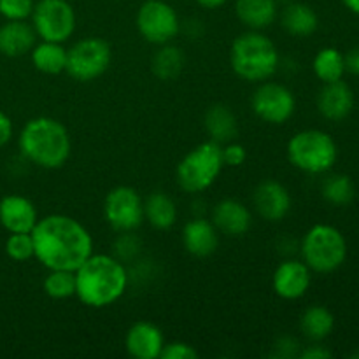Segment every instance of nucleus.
<instances>
[{
  "label": "nucleus",
  "instance_id": "nucleus-7",
  "mask_svg": "<svg viewBox=\"0 0 359 359\" xmlns=\"http://www.w3.org/2000/svg\"><path fill=\"white\" fill-rule=\"evenodd\" d=\"M337 144L323 130L298 132L287 144V158L291 163L307 174H325L335 165Z\"/></svg>",
  "mask_w": 359,
  "mask_h": 359
},
{
  "label": "nucleus",
  "instance_id": "nucleus-5",
  "mask_svg": "<svg viewBox=\"0 0 359 359\" xmlns=\"http://www.w3.org/2000/svg\"><path fill=\"white\" fill-rule=\"evenodd\" d=\"M305 265L318 273H332L347 258V242L339 228L332 224H316L305 233L302 242Z\"/></svg>",
  "mask_w": 359,
  "mask_h": 359
},
{
  "label": "nucleus",
  "instance_id": "nucleus-35",
  "mask_svg": "<svg viewBox=\"0 0 359 359\" xmlns=\"http://www.w3.org/2000/svg\"><path fill=\"white\" fill-rule=\"evenodd\" d=\"M11 137H13V121L9 116L0 111V149L9 142Z\"/></svg>",
  "mask_w": 359,
  "mask_h": 359
},
{
  "label": "nucleus",
  "instance_id": "nucleus-16",
  "mask_svg": "<svg viewBox=\"0 0 359 359\" xmlns=\"http://www.w3.org/2000/svg\"><path fill=\"white\" fill-rule=\"evenodd\" d=\"M126 351L132 358L137 359H156L160 358L165 347V339L161 330L156 325L147 321L135 323L128 330L125 339Z\"/></svg>",
  "mask_w": 359,
  "mask_h": 359
},
{
  "label": "nucleus",
  "instance_id": "nucleus-27",
  "mask_svg": "<svg viewBox=\"0 0 359 359\" xmlns=\"http://www.w3.org/2000/svg\"><path fill=\"white\" fill-rule=\"evenodd\" d=\"M312 67L318 79L323 83H335L346 74V58L337 48H325L316 55Z\"/></svg>",
  "mask_w": 359,
  "mask_h": 359
},
{
  "label": "nucleus",
  "instance_id": "nucleus-15",
  "mask_svg": "<svg viewBox=\"0 0 359 359\" xmlns=\"http://www.w3.org/2000/svg\"><path fill=\"white\" fill-rule=\"evenodd\" d=\"M273 291L284 300L302 298L311 287V269L305 262H284L277 266L273 273Z\"/></svg>",
  "mask_w": 359,
  "mask_h": 359
},
{
  "label": "nucleus",
  "instance_id": "nucleus-37",
  "mask_svg": "<svg viewBox=\"0 0 359 359\" xmlns=\"http://www.w3.org/2000/svg\"><path fill=\"white\" fill-rule=\"evenodd\" d=\"M344 58H346V72L359 76V48L351 49L347 55H344Z\"/></svg>",
  "mask_w": 359,
  "mask_h": 359
},
{
  "label": "nucleus",
  "instance_id": "nucleus-17",
  "mask_svg": "<svg viewBox=\"0 0 359 359\" xmlns=\"http://www.w3.org/2000/svg\"><path fill=\"white\" fill-rule=\"evenodd\" d=\"M354 107L353 90L342 79L326 83L318 97V109L330 121H342Z\"/></svg>",
  "mask_w": 359,
  "mask_h": 359
},
{
  "label": "nucleus",
  "instance_id": "nucleus-38",
  "mask_svg": "<svg viewBox=\"0 0 359 359\" xmlns=\"http://www.w3.org/2000/svg\"><path fill=\"white\" fill-rule=\"evenodd\" d=\"M202 7H207V9H216V7L223 6L226 0H196Z\"/></svg>",
  "mask_w": 359,
  "mask_h": 359
},
{
  "label": "nucleus",
  "instance_id": "nucleus-30",
  "mask_svg": "<svg viewBox=\"0 0 359 359\" xmlns=\"http://www.w3.org/2000/svg\"><path fill=\"white\" fill-rule=\"evenodd\" d=\"M44 293L55 300H63L76 294V272L70 270H49L44 279Z\"/></svg>",
  "mask_w": 359,
  "mask_h": 359
},
{
  "label": "nucleus",
  "instance_id": "nucleus-10",
  "mask_svg": "<svg viewBox=\"0 0 359 359\" xmlns=\"http://www.w3.org/2000/svg\"><path fill=\"white\" fill-rule=\"evenodd\" d=\"M137 28L147 42L163 46L177 35V13L163 0H147L137 13Z\"/></svg>",
  "mask_w": 359,
  "mask_h": 359
},
{
  "label": "nucleus",
  "instance_id": "nucleus-36",
  "mask_svg": "<svg viewBox=\"0 0 359 359\" xmlns=\"http://www.w3.org/2000/svg\"><path fill=\"white\" fill-rule=\"evenodd\" d=\"M332 356L333 354L323 346H311L300 353V358H304V359H328Z\"/></svg>",
  "mask_w": 359,
  "mask_h": 359
},
{
  "label": "nucleus",
  "instance_id": "nucleus-25",
  "mask_svg": "<svg viewBox=\"0 0 359 359\" xmlns=\"http://www.w3.org/2000/svg\"><path fill=\"white\" fill-rule=\"evenodd\" d=\"M205 130L210 133L214 142H230L237 135V118L226 105H212L205 112Z\"/></svg>",
  "mask_w": 359,
  "mask_h": 359
},
{
  "label": "nucleus",
  "instance_id": "nucleus-8",
  "mask_svg": "<svg viewBox=\"0 0 359 359\" xmlns=\"http://www.w3.org/2000/svg\"><path fill=\"white\" fill-rule=\"evenodd\" d=\"M111 46L98 37L81 39L79 42L67 49L65 70L70 77L81 83H88L100 77L111 65Z\"/></svg>",
  "mask_w": 359,
  "mask_h": 359
},
{
  "label": "nucleus",
  "instance_id": "nucleus-2",
  "mask_svg": "<svg viewBox=\"0 0 359 359\" xmlns=\"http://www.w3.org/2000/svg\"><path fill=\"white\" fill-rule=\"evenodd\" d=\"M128 273L121 262L107 255H91L76 270V297L93 309L112 305L123 297Z\"/></svg>",
  "mask_w": 359,
  "mask_h": 359
},
{
  "label": "nucleus",
  "instance_id": "nucleus-4",
  "mask_svg": "<svg viewBox=\"0 0 359 359\" xmlns=\"http://www.w3.org/2000/svg\"><path fill=\"white\" fill-rule=\"evenodd\" d=\"M230 62L238 77L251 83H262L276 74L279 53L269 37L255 30L235 39L231 44Z\"/></svg>",
  "mask_w": 359,
  "mask_h": 359
},
{
  "label": "nucleus",
  "instance_id": "nucleus-40",
  "mask_svg": "<svg viewBox=\"0 0 359 359\" xmlns=\"http://www.w3.org/2000/svg\"><path fill=\"white\" fill-rule=\"evenodd\" d=\"M353 358H359V351H358V353L353 354Z\"/></svg>",
  "mask_w": 359,
  "mask_h": 359
},
{
  "label": "nucleus",
  "instance_id": "nucleus-14",
  "mask_svg": "<svg viewBox=\"0 0 359 359\" xmlns=\"http://www.w3.org/2000/svg\"><path fill=\"white\" fill-rule=\"evenodd\" d=\"M37 221V209L27 196L7 195L0 200V224L9 233H30Z\"/></svg>",
  "mask_w": 359,
  "mask_h": 359
},
{
  "label": "nucleus",
  "instance_id": "nucleus-29",
  "mask_svg": "<svg viewBox=\"0 0 359 359\" xmlns=\"http://www.w3.org/2000/svg\"><path fill=\"white\" fill-rule=\"evenodd\" d=\"M184 67V55L179 48L163 44V48L154 55L153 72L160 79H175Z\"/></svg>",
  "mask_w": 359,
  "mask_h": 359
},
{
  "label": "nucleus",
  "instance_id": "nucleus-9",
  "mask_svg": "<svg viewBox=\"0 0 359 359\" xmlns=\"http://www.w3.org/2000/svg\"><path fill=\"white\" fill-rule=\"evenodd\" d=\"M34 30L42 41L65 42L76 28V13L67 0H41L32 11Z\"/></svg>",
  "mask_w": 359,
  "mask_h": 359
},
{
  "label": "nucleus",
  "instance_id": "nucleus-34",
  "mask_svg": "<svg viewBox=\"0 0 359 359\" xmlns=\"http://www.w3.org/2000/svg\"><path fill=\"white\" fill-rule=\"evenodd\" d=\"M221 153H223V163L228 167H241L248 158L245 147L237 142H228L226 146L221 147Z\"/></svg>",
  "mask_w": 359,
  "mask_h": 359
},
{
  "label": "nucleus",
  "instance_id": "nucleus-24",
  "mask_svg": "<svg viewBox=\"0 0 359 359\" xmlns=\"http://www.w3.org/2000/svg\"><path fill=\"white\" fill-rule=\"evenodd\" d=\"M283 27L287 34L297 37H309L319 27V18L312 7L305 4H290L283 13Z\"/></svg>",
  "mask_w": 359,
  "mask_h": 359
},
{
  "label": "nucleus",
  "instance_id": "nucleus-20",
  "mask_svg": "<svg viewBox=\"0 0 359 359\" xmlns=\"http://www.w3.org/2000/svg\"><path fill=\"white\" fill-rule=\"evenodd\" d=\"M34 27L23 21H7L0 27V53L9 58H18L30 53L35 46Z\"/></svg>",
  "mask_w": 359,
  "mask_h": 359
},
{
  "label": "nucleus",
  "instance_id": "nucleus-28",
  "mask_svg": "<svg viewBox=\"0 0 359 359\" xmlns=\"http://www.w3.org/2000/svg\"><path fill=\"white\" fill-rule=\"evenodd\" d=\"M354 195H356V188H354V182L349 175H330V177L323 182V196H325L332 205H349L354 200Z\"/></svg>",
  "mask_w": 359,
  "mask_h": 359
},
{
  "label": "nucleus",
  "instance_id": "nucleus-39",
  "mask_svg": "<svg viewBox=\"0 0 359 359\" xmlns=\"http://www.w3.org/2000/svg\"><path fill=\"white\" fill-rule=\"evenodd\" d=\"M344 4H346V7L349 11H353L354 14H358L359 16V0H342Z\"/></svg>",
  "mask_w": 359,
  "mask_h": 359
},
{
  "label": "nucleus",
  "instance_id": "nucleus-21",
  "mask_svg": "<svg viewBox=\"0 0 359 359\" xmlns=\"http://www.w3.org/2000/svg\"><path fill=\"white\" fill-rule=\"evenodd\" d=\"M238 20L252 30L270 27L277 16V0H237Z\"/></svg>",
  "mask_w": 359,
  "mask_h": 359
},
{
  "label": "nucleus",
  "instance_id": "nucleus-31",
  "mask_svg": "<svg viewBox=\"0 0 359 359\" xmlns=\"http://www.w3.org/2000/svg\"><path fill=\"white\" fill-rule=\"evenodd\" d=\"M6 252L14 262H28L35 258L34 237L30 233H9L6 241Z\"/></svg>",
  "mask_w": 359,
  "mask_h": 359
},
{
  "label": "nucleus",
  "instance_id": "nucleus-22",
  "mask_svg": "<svg viewBox=\"0 0 359 359\" xmlns=\"http://www.w3.org/2000/svg\"><path fill=\"white\" fill-rule=\"evenodd\" d=\"M144 219L158 230H168L177 221V205L165 193H153L144 200Z\"/></svg>",
  "mask_w": 359,
  "mask_h": 359
},
{
  "label": "nucleus",
  "instance_id": "nucleus-23",
  "mask_svg": "<svg viewBox=\"0 0 359 359\" xmlns=\"http://www.w3.org/2000/svg\"><path fill=\"white\" fill-rule=\"evenodd\" d=\"M32 62L34 67L42 74L56 76L63 72L67 67V49L62 42L42 41L41 44H35L32 49Z\"/></svg>",
  "mask_w": 359,
  "mask_h": 359
},
{
  "label": "nucleus",
  "instance_id": "nucleus-12",
  "mask_svg": "<svg viewBox=\"0 0 359 359\" xmlns=\"http://www.w3.org/2000/svg\"><path fill=\"white\" fill-rule=\"evenodd\" d=\"M297 100L290 88L279 83H263L252 95V111L270 125H283L293 116Z\"/></svg>",
  "mask_w": 359,
  "mask_h": 359
},
{
  "label": "nucleus",
  "instance_id": "nucleus-11",
  "mask_svg": "<svg viewBox=\"0 0 359 359\" xmlns=\"http://www.w3.org/2000/svg\"><path fill=\"white\" fill-rule=\"evenodd\" d=\"M104 216L114 230H135L144 221V200L130 186H118L105 196Z\"/></svg>",
  "mask_w": 359,
  "mask_h": 359
},
{
  "label": "nucleus",
  "instance_id": "nucleus-32",
  "mask_svg": "<svg viewBox=\"0 0 359 359\" xmlns=\"http://www.w3.org/2000/svg\"><path fill=\"white\" fill-rule=\"evenodd\" d=\"M34 2L32 0H0V14L7 21H23L32 16Z\"/></svg>",
  "mask_w": 359,
  "mask_h": 359
},
{
  "label": "nucleus",
  "instance_id": "nucleus-13",
  "mask_svg": "<svg viewBox=\"0 0 359 359\" xmlns=\"http://www.w3.org/2000/svg\"><path fill=\"white\" fill-rule=\"evenodd\" d=\"M255 207L259 216L266 221L284 219L291 210V195L279 181H263L255 189Z\"/></svg>",
  "mask_w": 359,
  "mask_h": 359
},
{
  "label": "nucleus",
  "instance_id": "nucleus-18",
  "mask_svg": "<svg viewBox=\"0 0 359 359\" xmlns=\"http://www.w3.org/2000/svg\"><path fill=\"white\" fill-rule=\"evenodd\" d=\"M212 223L217 231H223L224 235H230V237H241L251 226V212L238 200H221L214 207Z\"/></svg>",
  "mask_w": 359,
  "mask_h": 359
},
{
  "label": "nucleus",
  "instance_id": "nucleus-6",
  "mask_svg": "<svg viewBox=\"0 0 359 359\" xmlns=\"http://www.w3.org/2000/svg\"><path fill=\"white\" fill-rule=\"evenodd\" d=\"M223 167L221 144L207 140L189 151L177 165V184L186 193L205 191L214 184Z\"/></svg>",
  "mask_w": 359,
  "mask_h": 359
},
{
  "label": "nucleus",
  "instance_id": "nucleus-19",
  "mask_svg": "<svg viewBox=\"0 0 359 359\" xmlns=\"http://www.w3.org/2000/svg\"><path fill=\"white\" fill-rule=\"evenodd\" d=\"M182 244L189 255L196 258H207L216 251L219 244L217 228L214 226V223L202 217L189 221L182 230Z\"/></svg>",
  "mask_w": 359,
  "mask_h": 359
},
{
  "label": "nucleus",
  "instance_id": "nucleus-3",
  "mask_svg": "<svg viewBox=\"0 0 359 359\" xmlns=\"http://www.w3.org/2000/svg\"><path fill=\"white\" fill-rule=\"evenodd\" d=\"M20 149L28 161L41 168L55 170L67 163L72 151V142L65 126L58 119H30L20 133Z\"/></svg>",
  "mask_w": 359,
  "mask_h": 359
},
{
  "label": "nucleus",
  "instance_id": "nucleus-1",
  "mask_svg": "<svg viewBox=\"0 0 359 359\" xmlns=\"http://www.w3.org/2000/svg\"><path fill=\"white\" fill-rule=\"evenodd\" d=\"M32 237L35 258L49 270L76 272L93 255L90 231L65 214H51L39 219Z\"/></svg>",
  "mask_w": 359,
  "mask_h": 359
},
{
  "label": "nucleus",
  "instance_id": "nucleus-26",
  "mask_svg": "<svg viewBox=\"0 0 359 359\" xmlns=\"http://www.w3.org/2000/svg\"><path fill=\"white\" fill-rule=\"evenodd\" d=\"M333 326H335V318L328 309L321 307V305L309 307L302 314L300 328L304 335L311 339L312 342H321L326 337H330V333L333 332Z\"/></svg>",
  "mask_w": 359,
  "mask_h": 359
},
{
  "label": "nucleus",
  "instance_id": "nucleus-33",
  "mask_svg": "<svg viewBox=\"0 0 359 359\" xmlns=\"http://www.w3.org/2000/svg\"><path fill=\"white\" fill-rule=\"evenodd\" d=\"M161 359H196L198 353L193 346L184 342H172L165 344L163 351L160 354Z\"/></svg>",
  "mask_w": 359,
  "mask_h": 359
}]
</instances>
